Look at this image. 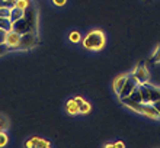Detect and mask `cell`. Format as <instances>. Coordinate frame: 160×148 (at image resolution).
I'll use <instances>...</instances> for the list:
<instances>
[{
    "mask_svg": "<svg viewBox=\"0 0 160 148\" xmlns=\"http://www.w3.org/2000/svg\"><path fill=\"white\" fill-rule=\"evenodd\" d=\"M82 45H83L84 50L98 52V51H101L105 48L106 35L103 34V31H101V29L89 31L88 34L82 38Z\"/></svg>",
    "mask_w": 160,
    "mask_h": 148,
    "instance_id": "1",
    "label": "cell"
},
{
    "mask_svg": "<svg viewBox=\"0 0 160 148\" xmlns=\"http://www.w3.org/2000/svg\"><path fill=\"white\" fill-rule=\"evenodd\" d=\"M38 44H39L38 34H37V32H34V31H29V32H26V34H22L21 41H19V45H18L16 51L34 50Z\"/></svg>",
    "mask_w": 160,
    "mask_h": 148,
    "instance_id": "2",
    "label": "cell"
},
{
    "mask_svg": "<svg viewBox=\"0 0 160 148\" xmlns=\"http://www.w3.org/2000/svg\"><path fill=\"white\" fill-rule=\"evenodd\" d=\"M140 89H141V93H143V99L144 103H153L156 100H160V89L159 87H154V86H150L148 83L146 84H138Z\"/></svg>",
    "mask_w": 160,
    "mask_h": 148,
    "instance_id": "3",
    "label": "cell"
},
{
    "mask_svg": "<svg viewBox=\"0 0 160 148\" xmlns=\"http://www.w3.org/2000/svg\"><path fill=\"white\" fill-rule=\"evenodd\" d=\"M131 77L137 81V84H146V83H148V80H150V71L147 70L146 64L141 63L132 70Z\"/></svg>",
    "mask_w": 160,
    "mask_h": 148,
    "instance_id": "4",
    "label": "cell"
},
{
    "mask_svg": "<svg viewBox=\"0 0 160 148\" xmlns=\"http://www.w3.org/2000/svg\"><path fill=\"white\" fill-rule=\"evenodd\" d=\"M23 17H25L26 22L29 23L31 29L34 31V32H38V13H37V9H35L32 4L23 12Z\"/></svg>",
    "mask_w": 160,
    "mask_h": 148,
    "instance_id": "5",
    "label": "cell"
},
{
    "mask_svg": "<svg viewBox=\"0 0 160 148\" xmlns=\"http://www.w3.org/2000/svg\"><path fill=\"white\" fill-rule=\"evenodd\" d=\"M21 34H18L15 31H9L6 32V38H4V45L9 48V51H16L19 41H21Z\"/></svg>",
    "mask_w": 160,
    "mask_h": 148,
    "instance_id": "6",
    "label": "cell"
},
{
    "mask_svg": "<svg viewBox=\"0 0 160 148\" xmlns=\"http://www.w3.org/2000/svg\"><path fill=\"white\" fill-rule=\"evenodd\" d=\"M23 147H26V148H50L51 142L48 140L39 138V136H32V138L25 141Z\"/></svg>",
    "mask_w": 160,
    "mask_h": 148,
    "instance_id": "7",
    "label": "cell"
},
{
    "mask_svg": "<svg viewBox=\"0 0 160 148\" xmlns=\"http://www.w3.org/2000/svg\"><path fill=\"white\" fill-rule=\"evenodd\" d=\"M135 86H138L137 84V81L131 77V74L128 77H127V80H125V83H124V86L121 87V90H119V93H118V96H119V99H122V98H127V96H130V93L134 90V87Z\"/></svg>",
    "mask_w": 160,
    "mask_h": 148,
    "instance_id": "8",
    "label": "cell"
},
{
    "mask_svg": "<svg viewBox=\"0 0 160 148\" xmlns=\"http://www.w3.org/2000/svg\"><path fill=\"white\" fill-rule=\"evenodd\" d=\"M12 31H15V32H18V34H26V32H29L31 29V26L29 23L26 22V19L23 16L21 17V19H18V21H15L12 23Z\"/></svg>",
    "mask_w": 160,
    "mask_h": 148,
    "instance_id": "9",
    "label": "cell"
},
{
    "mask_svg": "<svg viewBox=\"0 0 160 148\" xmlns=\"http://www.w3.org/2000/svg\"><path fill=\"white\" fill-rule=\"evenodd\" d=\"M140 115H144L146 118L154 119V121L160 119V115L157 113V110L154 109V106H153L152 103H144V102H143V105H141V112H140Z\"/></svg>",
    "mask_w": 160,
    "mask_h": 148,
    "instance_id": "10",
    "label": "cell"
},
{
    "mask_svg": "<svg viewBox=\"0 0 160 148\" xmlns=\"http://www.w3.org/2000/svg\"><path fill=\"white\" fill-rule=\"evenodd\" d=\"M66 112L68 115H72V116H76V115L80 113V106L76 103L74 98L67 100V103H66Z\"/></svg>",
    "mask_w": 160,
    "mask_h": 148,
    "instance_id": "11",
    "label": "cell"
},
{
    "mask_svg": "<svg viewBox=\"0 0 160 148\" xmlns=\"http://www.w3.org/2000/svg\"><path fill=\"white\" fill-rule=\"evenodd\" d=\"M128 99L134 102H138V103H143L144 99H143V93H141V89H140V86H135L134 90L130 93V96H127Z\"/></svg>",
    "mask_w": 160,
    "mask_h": 148,
    "instance_id": "12",
    "label": "cell"
},
{
    "mask_svg": "<svg viewBox=\"0 0 160 148\" xmlns=\"http://www.w3.org/2000/svg\"><path fill=\"white\" fill-rule=\"evenodd\" d=\"M127 74H119L118 77H115V80H114V92L117 94L119 93V90H121V87L124 86V83H125L127 80Z\"/></svg>",
    "mask_w": 160,
    "mask_h": 148,
    "instance_id": "13",
    "label": "cell"
},
{
    "mask_svg": "<svg viewBox=\"0 0 160 148\" xmlns=\"http://www.w3.org/2000/svg\"><path fill=\"white\" fill-rule=\"evenodd\" d=\"M12 23L13 22L10 21V17H2L0 16V29L2 31H4V32L12 31Z\"/></svg>",
    "mask_w": 160,
    "mask_h": 148,
    "instance_id": "14",
    "label": "cell"
},
{
    "mask_svg": "<svg viewBox=\"0 0 160 148\" xmlns=\"http://www.w3.org/2000/svg\"><path fill=\"white\" fill-rule=\"evenodd\" d=\"M31 0H15V4H13V7H18V9H21V10H23L25 12L26 9L31 6Z\"/></svg>",
    "mask_w": 160,
    "mask_h": 148,
    "instance_id": "15",
    "label": "cell"
},
{
    "mask_svg": "<svg viewBox=\"0 0 160 148\" xmlns=\"http://www.w3.org/2000/svg\"><path fill=\"white\" fill-rule=\"evenodd\" d=\"M23 16V10H21V9H18V7H12L10 9V21L15 22L18 21V19H21V17Z\"/></svg>",
    "mask_w": 160,
    "mask_h": 148,
    "instance_id": "16",
    "label": "cell"
},
{
    "mask_svg": "<svg viewBox=\"0 0 160 148\" xmlns=\"http://www.w3.org/2000/svg\"><path fill=\"white\" fill-rule=\"evenodd\" d=\"M82 35H80V32H77V31H72L70 32V35H68V39H70V42L73 44H80L82 42Z\"/></svg>",
    "mask_w": 160,
    "mask_h": 148,
    "instance_id": "17",
    "label": "cell"
},
{
    "mask_svg": "<svg viewBox=\"0 0 160 148\" xmlns=\"http://www.w3.org/2000/svg\"><path fill=\"white\" fill-rule=\"evenodd\" d=\"M9 127H10V122H9L8 116L0 113V131H8Z\"/></svg>",
    "mask_w": 160,
    "mask_h": 148,
    "instance_id": "18",
    "label": "cell"
},
{
    "mask_svg": "<svg viewBox=\"0 0 160 148\" xmlns=\"http://www.w3.org/2000/svg\"><path fill=\"white\" fill-rule=\"evenodd\" d=\"M90 110H92V105H90L89 102L84 100L83 103L80 105V115H89Z\"/></svg>",
    "mask_w": 160,
    "mask_h": 148,
    "instance_id": "19",
    "label": "cell"
},
{
    "mask_svg": "<svg viewBox=\"0 0 160 148\" xmlns=\"http://www.w3.org/2000/svg\"><path fill=\"white\" fill-rule=\"evenodd\" d=\"M148 61H150L152 64H159L160 63V45L156 48V50H154V54L148 58Z\"/></svg>",
    "mask_w": 160,
    "mask_h": 148,
    "instance_id": "20",
    "label": "cell"
},
{
    "mask_svg": "<svg viewBox=\"0 0 160 148\" xmlns=\"http://www.w3.org/2000/svg\"><path fill=\"white\" fill-rule=\"evenodd\" d=\"M10 6H8V4H2L0 6V16L2 17H9L10 16Z\"/></svg>",
    "mask_w": 160,
    "mask_h": 148,
    "instance_id": "21",
    "label": "cell"
},
{
    "mask_svg": "<svg viewBox=\"0 0 160 148\" xmlns=\"http://www.w3.org/2000/svg\"><path fill=\"white\" fill-rule=\"evenodd\" d=\"M9 142V136L6 134V131H0V148L6 147Z\"/></svg>",
    "mask_w": 160,
    "mask_h": 148,
    "instance_id": "22",
    "label": "cell"
},
{
    "mask_svg": "<svg viewBox=\"0 0 160 148\" xmlns=\"http://www.w3.org/2000/svg\"><path fill=\"white\" fill-rule=\"evenodd\" d=\"M125 147V144L122 142V141H117V142H114V144H106L105 148H124Z\"/></svg>",
    "mask_w": 160,
    "mask_h": 148,
    "instance_id": "23",
    "label": "cell"
},
{
    "mask_svg": "<svg viewBox=\"0 0 160 148\" xmlns=\"http://www.w3.org/2000/svg\"><path fill=\"white\" fill-rule=\"evenodd\" d=\"M52 3H54L57 7H63L64 4L67 3V0H52Z\"/></svg>",
    "mask_w": 160,
    "mask_h": 148,
    "instance_id": "24",
    "label": "cell"
},
{
    "mask_svg": "<svg viewBox=\"0 0 160 148\" xmlns=\"http://www.w3.org/2000/svg\"><path fill=\"white\" fill-rule=\"evenodd\" d=\"M8 51H9V48L6 47L4 44H0V57H2V55H4Z\"/></svg>",
    "mask_w": 160,
    "mask_h": 148,
    "instance_id": "25",
    "label": "cell"
},
{
    "mask_svg": "<svg viewBox=\"0 0 160 148\" xmlns=\"http://www.w3.org/2000/svg\"><path fill=\"white\" fill-rule=\"evenodd\" d=\"M152 105L154 106V109H156V110H157V113L160 115V100H156V102H153Z\"/></svg>",
    "mask_w": 160,
    "mask_h": 148,
    "instance_id": "26",
    "label": "cell"
},
{
    "mask_svg": "<svg viewBox=\"0 0 160 148\" xmlns=\"http://www.w3.org/2000/svg\"><path fill=\"white\" fill-rule=\"evenodd\" d=\"M4 38H6V32L0 29V44H4Z\"/></svg>",
    "mask_w": 160,
    "mask_h": 148,
    "instance_id": "27",
    "label": "cell"
},
{
    "mask_svg": "<svg viewBox=\"0 0 160 148\" xmlns=\"http://www.w3.org/2000/svg\"><path fill=\"white\" fill-rule=\"evenodd\" d=\"M74 100H76V103L80 106V105H82V103H83V102H84V99L82 98V96H76V98H74Z\"/></svg>",
    "mask_w": 160,
    "mask_h": 148,
    "instance_id": "28",
    "label": "cell"
},
{
    "mask_svg": "<svg viewBox=\"0 0 160 148\" xmlns=\"http://www.w3.org/2000/svg\"><path fill=\"white\" fill-rule=\"evenodd\" d=\"M2 2H3V3H6V4H8L9 2H10V0H2Z\"/></svg>",
    "mask_w": 160,
    "mask_h": 148,
    "instance_id": "29",
    "label": "cell"
},
{
    "mask_svg": "<svg viewBox=\"0 0 160 148\" xmlns=\"http://www.w3.org/2000/svg\"><path fill=\"white\" fill-rule=\"evenodd\" d=\"M2 4H3V2H2V0H0V6H2Z\"/></svg>",
    "mask_w": 160,
    "mask_h": 148,
    "instance_id": "30",
    "label": "cell"
},
{
    "mask_svg": "<svg viewBox=\"0 0 160 148\" xmlns=\"http://www.w3.org/2000/svg\"><path fill=\"white\" fill-rule=\"evenodd\" d=\"M146 2H147V0H146Z\"/></svg>",
    "mask_w": 160,
    "mask_h": 148,
    "instance_id": "31",
    "label": "cell"
}]
</instances>
